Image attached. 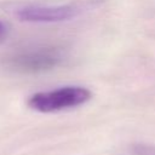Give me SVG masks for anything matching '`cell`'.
Wrapping results in <instances>:
<instances>
[{"label": "cell", "mask_w": 155, "mask_h": 155, "mask_svg": "<svg viewBox=\"0 0 155 155\" xmlns=\"http://www.w3.org/2000/svg\"><path fill=\"white\" fill-rule=\"evenodd\" d=\"M8 31H10L8 25H7L5 22L0 21V45L6 40V38H7V35H8Z\"/></svg>", "instance_id": "obj_4"}, {"label": "cell", "mask_w": 155, "mask_h": 155, "mask_svg": "<svg viewBox=\"0 0 155 155\" xmlns=\"http://www.w3.org/2000/svg\"><path fill=\"white\" fill-rule=\"evenodd\" d=\"M92 98V92L78 85H68L41 91L28 98V105L39 113H57L84 105Z\"/></svg>", "instance_id": "obj_1"}, {"label": "cell", "mask_w": 155, "mask_h": 155, "mask_svg": "<svg viewBox=\"0 0 155 155\" xmlns=\"http://www.w3.org/2000/svg\"><path fill=\"white\" fill-rule=\"evenodd\" d=\"M64 59L63 51L56 46H35L11 54L6 65L19 74H40L58 67Z\"/></svg>", "instance_id": "obj_2"}, {"label": "cell", "mask_w": 155, "mask_h": 155, "mask_svg": "<svg viewBox=\"0 0 155 155\" xmlns=\"http://www.w3.org/2000/svg\"><path fill=\"white\" fill-rule=\"evenodd\" d=\"M81 7L73 4L65 5H25L16 11L19 21L29 23H58L75 18Z\"/></svg>", "instance_id": "obj_3"}]
</instances>
